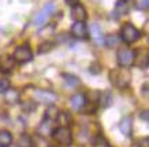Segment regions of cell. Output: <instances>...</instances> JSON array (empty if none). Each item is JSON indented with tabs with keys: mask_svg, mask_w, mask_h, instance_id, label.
Here are the masks:
<instances>
[{
	"mask_svg": "<svg viewBox=\"0 0 149 147\" xmlns=\"http://www.w3.org/2000/svg\"><path fill=\"white\" fill-rule=\"evenodd\" d=\"M116 61L120 68H129L136 61V52L130 48H120L116 53Z\"/></svg>",
	"mask_w": 149,
	"mask_h": 147,
	"instance_id": "obj_3",
	"label": "cell"
},
{
	"mask_svg": "<svg viewBox=\"0 0 149 147\" xmlns=\"http://www.w3.org/2000/svg\"><path fill=\"white\" fill-rule=\"evenodd\" d=\"M86 102H88V98L84 94H74L71 98H70V105L74 110L82 112L84 108H85Z\"/></svg>",
	"mask_w": 149,
	"mask_h": 147,
	"instance_id": "obj_9",
	"label": "cell"
},
{
	"mask_svg": "<svg viewBox=\"0 0 149 147\" xmlns=\"http://www.w3.org/2000/svg\"><path fill=\"white\" fill-rule=\"evenodd\" d=\"M62 78L64 79V83L68 86V87H77L79 85V79H78L75 75H71V74H62Z\"/></svg>",
	"mask_w": 149,
	"mask_h": 147,
	"instance_id": "obj_21",
	"label": "cell"
},
{
	"mask_svg": "<svg viewBox=\"0 0 149 147\" xmlns=\"http://www.w3.org/2000/svg\"><path fill=\"white\" fill-rule=\"evenodd\" d=\"M119 42H120V38H119V36L109 34V36L104 37V44H105V46H107V48H109V49L116 48L118 45H119Z\"/></svg>",
	"mask_w": 149,
	"mask_h": 147,
	"instance_id": "obj_19",
	"label": "cell"
},
{
	"mask_svg": "<svg viewBox=\"0 0 149 147\" xmlns=\"http://www.w3.org/2000/svg\"><path fill=\"white\" fill-rule=\"evenodd\" d=\"M17 147H33V139L30 135L22 134L17 142Z\"/></svg>",
	"mask_w": 149,
	"mask_h": 147,
	"instance_id": "obj_22",
	"label": "cell"
},
{
	"mask_svg": "<svg viewBox=\"0 0 149 147\" xmlns=\"http://www.w3.org/2000/svg\"><path fill=\"white\" fill-rule=\"evenodd\" d=\"M8 89H10V80L1 78L0 79V94H4Z\"/></svg>",
	"mask_w": 149,
	"mask_h": 147,
	"instance_id": "obj_24",
	"label": "cell"
},
{
	"mask_svg": "<svg viewBox=\"0 0 149 147\" xmlns=\"http://www.w3.org/2000/svg\"><path fill=\"white\" fill-rule=\"evenodd\" d=\"M56 123L59 124V127H70L71 125V116H70V113H67V112H60L59 110L58 116H56Z\"/></svg>",
	"mask_w": 149,
	"mask_h": 147,
	"instance_id": "obj_15",
	"label": "cell"
},
{
	"mask_svg": "<svg viewBox=\"0 0 149 147\" xmlns=\"http://www.w3.org/2000/svg\"><path fill=\"white\" fill-rule=\"evenodd\" d=\"M15 66V60L13 56H0V72L1 74H10Z\"/></svg>",
	"mask_w": 149,
	"mask_h": 147,
	"instance_id": "obj_11",
	"label": "cell"
},
{
	"mask_svg": "<svg viewBox=\"0 0 149 147\" xmlns=\"http://www.w3.org/2000/svg\"><path fill=\"white\" fill-rule=\"evenodd\" d=\"M13 135L7 129H1L0 131V147H10L13 144Z\"/></svg>",
	"mask_w": 149,
	"mask_h": 147,
	"instance_id": "obj_16",
	"label": "cell"
},
{
	"mask_svg": "<svg viewBox=\"0 0 149 147\" xmlns=\"http://www.w3.org/2000/svg\"><path fill=\"white\" fill-rule=\"evenodd\" d=\"M109 79L113 86H116L119 89H126L130 83L131 76L127 70H113L109 74Z\"/></svg>",
	"mask_w": 149,
	"mask_h": 147,
	"instance_id": "obj_4",
	"label": "cell"
},
{
	"mask_svg": "<svg viewBox=\"0 0 149 147\" xmlns=\"http://www.w3.org/2000/svg\"><path fill=\"white\" fill-rule=\"evenodd\" d=\"M6 102L10 104V105H14L19 101V93L17 90H13V89H8L6 91Z\"/></svg>",
	"mask_w": 149,
	"mask_h": 147,
	"instance_id": "obj_20",
	"label": "cell"
},
{
	"mask_svg": "<svg viewBox=\"0 0 149 147\" xmlns=\"http://www.w3.org/2000/svg\"><path fill=\"white\" fill-rule=\"evenodd\" d=\"M91 36L97 45H103L104 44L103 31H101V29H100V26L97 25V23H93V25L91 26Z\"/></svg>",
	"mask_w": 149,
	"mask_h": 147,
	"instance_id": "obj_14",
	"label": "cell"
},
{
	"mask_svg": "<svg viewBox=\"0 0 149 147\" xmlns=\"http://www.w3.org/2000/svg\"><path fill=\"white\" fill-rule=\"evenodd\" d=\"M52 123L54 121L51 120H47V119H44L42 120V123L40 124V127H38V132H40L41 136H49L51 134H52Z\"/></svg>",
	"mask_w": 149,
	"mask_h": 147,
	"instance_id": "obj_17",
	"label": "cell"
},
{
	"mask_svg": "<svg viewBox=\"0 0 149 147\" xmlns=\"http://www.w3.org/2000/svg\"><path fill=\"white\" fill-rule=\"evenodd\" d=\"M71 36L74 38H77V40H85L86 37H88V29H86V25L85 22H75L71 25Z\"/></svg>",
	"mask_w": 149,
	"mask_h": 147,
	"instance_id": "obj_8",
	"label": "cell"
},
{
	"mask_svg": "<svg viewBox=\"0 0 149 147\" xmlns=\"http://www.w3.org/2000/svg\"><path fill=\"white\" fill-rule=\"evenodd\" d=\"M13 59L15 60V63H19V64H25V63H29L33 60V53L32 49L27 44L19 45L18 48H15L13 53Z\"/></svg>",
	"mask_w": 149,
	"mask_h": 147,
	"instance_id": "obj_5",
	"label": "cell"
},
{
	"mask_svg": "<svg viewBox=\"0 0 149 147\" xmlns=\"http://www.w3.org/2000/svg\"><path fill=\"white\" fill-rule=\"evenodd\" d=\"M136 7L141 11H144L149 7V0H136Z\"/></svg>",
	"mask_w": 149,
	"mask_h": 147,
	"instance_id": "obj_25",
	"label": "cell"
},
{
	"mask_svg": "<svg viewBox=\"0 0 149 147\" xmlns=\"http://www.w3.org/2000/svg\"><path fill=\"white\" fill-rule=\"evenodd\" d=\"M52 138L54 140L64 147H70L72 144V132L70 127H58L52 131Z\"/></svg>",
	"mask_w": 149,
	"mask_h": 147,
	"instance_id": "obj_2",
	"label": "cell"
},
{
	"mask_svg": "<svg viewBox=\"0 0 149 147\" xmlns=\"http://www.w3.org/2000/svg\"><path fill=\"white\" fill-rule=\"evenodd\" d=\"M120 41L126 42V44H134L141 38V31L137 29L134 25L131 23H126L123 25L120 29V34H119Z\"/></svg>",
	"mask_w": 149,
	"mask_h": 147,
	"instance_id": "obj_1",
	"label": "cell"
},
{
	"mask_svg": "<svg viewBox=\"0 0 149 147\" xmlns=\"http://www.w3.org/2000/svg\"><path fill=\"white\" fill-rule=\"evenodd\" d=\"M71 18L74 21H78V22H85L86 18H88V14H86V10L84 6H81L79 3L71 7Z\"/></svg>",
	"mask_w": 149,
	"mask_h": 147,
	"instance_id": "obj_10",
	"label": "cell"
},
{
	"mask_svg": "<svg viewBox=\"0 0 149 147\" xmlns=\"http://www.w3.org/2000/svg\"><path fill=\"white\" fill-rule=\"evenodd\" d=\"M113 12H115V17H118V18L125 17L129 12V0H118L115 3V7H113Z\"/></svg>",
	"mask_w": 149,
	"mask_h": 147,
	"instance_id": "obj_13",
	"label": "cell"
},
{
	"mask_svg": "<svg viewBox=\"0 0 149 147\" xmlns=\"http://www.w3.org/2000/svg\"><path fill=\"white\" fill-rule=\"evenodd\" d=\"M119 129L125 136L130 138L131 134H133V120H131V117H123L122 120L119 121Z\"/></svg>",
	"mask_w": 149,
	"mask_h": 147,
	"instance_id": "obj_12",
	"label": "cell"
},
{
	"mask_svg": "<svg viewBox=\"0 0 149 147\" xmlns=\"http://www.w3.org/2000/svg\"><path fill=\"white\" fill-rule=\"evenodd\" d=\"M58 113H59V109L55 106L54 104H52V105H51V106L45 110V116H44V119H47V120H51V121H55V120H56Z\"/></svg>",
	"mask_w": 149,
	"mask_h": 147,
	"instance_id": "obj_23",
	"label": "cell"
},
{
	"mask_svg": "<svg viewBox=\"0 0 149 147\" xmlns=\"http://www.w3.org/2000/svg\"><path fill=\"white\" fill-rule=\"evenodd\" d=\"M33 99L38 104H45V105H52L56 101V94L48 90H38L36 89L32 93Z\"/></svg>",
	"mask_w": 149,
	"mask_h": 147,
	"instance_id": "obj_7",
	"label": "cell"
},
{
	"mask_svg": "<svg viewBox=\"0 0 149 147\" xmlns=\"http://www.w3.org/2000/svg\"><path fill=\"white\" fill-rule=\"evenodd\" d=\"M49 147H56V146H49Z\"/></svg>",
	"mask_w": 149,
	"mask_h": 147,
	"instance_id": "obj_27",
	"label": "cell"
},
{
	"mask_svg": "<svg viewBox=\"0 0 149 147\" xmlns=\"http://www.w3.org/2000/svg\"><path fill=\"white\" fill-rule=\"evenodd\" d=\"M99 102L103 108H109L112 105V95L109 91H103L99 94Z\"/></svg>",
	"mask_w": 149,
	"mask_h": 147,
	"instance_id": "obj_18",
	"label": "cell"
},
{
	"mask_svg": "<svg viewBox=\"0 0 149 147\" xmlns=\"http://www.w3.org/2000/svg\"><path fill=\"white\" fill-rule=\"evenodd\" d=\"M55 11V4L51 1V3H47L44 6V8L38 11V12L34 15V18H33V25L34 26H38L41 27L42 25H45L48 18H49V15H52V12Z\"/></svg>",
	"mask_w": 149,
	"mask_h": 147,
	"instance_id": "obj_6",
	"label": "cell"
},
{
	"mask_svg": "<svg viewBox=\"0 0 149 147\" xmlns=\"http://www.w3.org/2000/svg\"><path fill=\"white\" fill-rule=\"evenodd\" d=\"M66 1V4H68L70 7H72V6H75L79 3V0H64Z\"/></svg>",
	"mask_w": 149,
	"mask_h": 147,
	"instance_id": "obj_26",
	"label": "cell"
}]
</instances>
